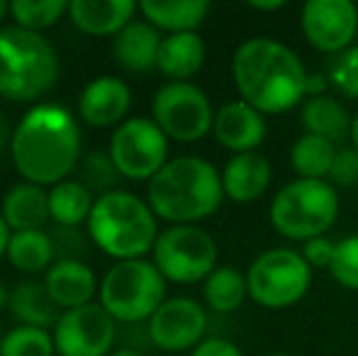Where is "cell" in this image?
<instances>
[{"mask_svg": "<svg viewBox=\"0 0 358 356\" xmlns=\"http://www.w3.org/2000/svg\"><path fill=\"white\" fill-rule=\"evenodd\" d=\"M329 178H331V185L336 183V185H344V188L358 185V149L344 147L336 152Z\"/></svg>", "mask_w": 358, "mask_h": 356, "instance_id": "cell-36", "label": "cell"}, {"mask_svg": "<svg viewBox=\"0 0 358 356\" xmlns=\"http://www.w3.org/2000/svg\"><path fill=\"white\" fill-rule=\"evenodd\" d=\"M151 262L171 283H200L217 269V244L198 225H171L159 232Z\"/></svg>", "mask_w": 358, "mask_h": 356, "instance_id": "cell-8", "label": "cell"}, {"mask_svg": "<svg viewBox=\"0 0 358 356\" xmlns=\"http://www.w3.org/2000/svg\"><path fill=\"white\" fill-rule=\"evenodd\" d=\"M271 164L264 154L246 152L234 154L222 171V188L224 198L234 203H254L271 185Z\"/></svg>", "mask_w": 358, "mask_h": 356, "instance_id": "cell-19", "label": "cell"}, {"mask_svg": "<svg viewBox=\"0 0 358 356\" xmlns=\"http://www.w3.org/2000/svg\"><path fill=\"white\" fill-rule=\"evenodd\" d=\"M10 157L27 183L42 188L62 183L80 164L78 120L62 105H34L15 124Z\"/></svg>", "mask_w": 358, "mask_h": 356, "instance_id": "cell-1", "label": "cell"}, {"mask_svg": "<svg viewBox=\"0 0 358 356\" xmlns=\"http://www.w3.org/2000/svg\"><path fill=\"white\" fill-rule=\"evenodd\" d=\"M5 259L20 273H47L52 264L57 262L52 234L44 229H32V232H13L8 244Z\"/></svg>", "mask_w": 358, "mask_h": 356, "instance_id": "cell-25", "label": "cell"}, {"mask_svg": "<svg viewBox=\"0 0 358 356\" xmlns=\"http://www.w3.org/2000/svg\"><path fill=\"white\" fill-rule=\"evenodd\" d=\"M302 32L315 49L341 54L358 32V8L351 0H310L302 8Z\"/></svg>", "mask_w": 358, "mask_h": 356, "instance_id": "cell-14", "label": "cell"}, {"mask_svg": "<svg viewBox=\"0 0 358 356\" xmlns=\"http://www.w3.org/2000/svg\"><path fill=\"white\" fill-rule=\"evenodd\" d=\"M336 159L334 142L317 134H302L290 149V164L300 178L310 180H327L331 173Z\"/></svg>", "mask_w": 358, "mask_h": 356, "instance_id": "cell-28", "label": "cell"}, {"mask_svg": "<svg viewBox=\"0 0 358 356\" xmlns=\"http://www.w3.org/2000/svg\"><path fill=\"white\" fill-rule=\"evenodd\" d=\"M190 356H244V352H241L234 342H229V339L210 337V339H205V342H200Z\"/></svg>", "mask_w": 358, "mask_h": 356, "instance_id": "cell-38", "label": "cell"}, {"mask_svg": "<svg viewBox=\"0 0 358 356\" xmlns=\"http://www.w3.org/2000/svg\"><path fill=\"white\" fill-rule=\"evenodd\" d=\"M110 356H144L139 349H129V347H122V349H115Z\"/></svg>", "mask_w": 358, "mask_h": 356, "instance_id": "cell-43", "label": "cell"}, {"mask_svg": "<svg viewBox=\"0 0 358 356\" xmlns=\"http://www.w3.org/2000/svg\"><path fill=\"white\" fill-rule=\"evenodd\" d=\"M334 252H336V244L327 237H315L310 242H305L302 247V257L310 266H317V269H329L331 266V259H334Z\"/></svg>", "mask_w": 358, "mask_h": 356, "instance_id": "cell-37", "label": "cell"}, {"mask_svg": "<svg viewBox=\"0 0 358 356\" xmlns=\"http://www.w3.org/2000/svg\"><path fill=\"white\" fill-rule=\"evenodd\" d=\"M139 13L156 29L180 34L195 32L205 22L210 13V3L208 0H144V3H139Z\"/></svg>", "mask_w": 358, "mask_h": 356, "instance_id": "cell-24", "label": "cell"}, {"mask_svg": "<svg viewBox=\"0 0 358 356\" xmlns=\"http://www.w3.org/2000/svg\"><path fill=\"white\" fill-rule=\"evenodd\" d=\"M231 76L241 100L264 115H280L307 98V78L300 57L268 37L246 39L231 59Z\"/></svg>", "mask_w": 358, "mask_h": 356, "instance_id": "cell-2", "label": "cell"}, {"mask_svg": "<svg viewBox=\"0 0 358 356\" xmlns=\"http://www.w3.org/2000/svg\"><path fill=\"white\" fill-rule=\"evenodd\" d=\"M205 42L198 32H180L164 37L156 69L171 81H188L205 64Z\"/></svg>", "mask_w": 358, "mask_h": 356, "instance_id": "cell-22", "label": "cell"}, {"mask_svg": "<svg viewBox=\"0 0 358 356\" xmlns=\"http://www.w3.org/2000/svg\"><path fill=\"white\" fill-rule=\"evenodd\" d=\"M5 222L13 232H32L44 229L49 222V190L34 183H17L5 193L0 205Z\"/></svg>", "mask_w": 358, "mask_h": 356, "instance_id": "cell-21", "label": "cell"}, {"mask_svg": "<svg viewBox=\"0 0 358 356\" xmlns=\"http://www.w3.org/2000/svg\"><path fill=\"white\" fill-rule=\"evenodd\" d=\"M59 57L44 34L0 27V98L29 103L57 86Z\"/></svg>", "mask_w": 358, "mask_h": 356, "instance_id": "cell-5", "label": "cell"}, {"mask_svg": "<svg viewBox=\"0 0 358 356\" xmlns=\"http://www.w3.org/2000/svg\"><path fill=\"white\" fill-rule=\"evenodd\" d=\"M49 234H52L57 259H80L90 239L88 232H80V227H54Z\"/></svg>", "mask_w": 358, "mask_h": 356, "instance_id": "cell-35", "label": "cell"}, {"mask_svg": "<svg viewBox=\"0 0 358 356\" xmlns=\"http://www.w3.org/2000/svg\"><path fill=\"white\" fill-rule=\"evenodd\" d=\"M351 142H354V149H358V113L354 122H351Z\"/></svg>", "mask_w": 358, "mask_h": 356, "instance_id": "cell-45", "label": "cell"}, {"mask_svg": "<svg viewBox=\"0 0 358 356\" xmlns=\"http://www.w3.org/2000/svg\"><path fill=\"white\" fill-rule=\"evenodd\" d=\"M10 237H13V229L8 227V222H5V218H3V213H0V259H5V252H8Z\"/></svg>", "mask_w": 358, "mask_h": 356, "instance_id": "cell-40", "label": "cell"}, {"mask_svg": "<svg viewBox=\"0 0 358 356\" xmlns=\"http://www.w3.org/2000/svg\"><path fill=\"white\" fill-rule=\"evenodd\" d=\"M129 108H132V88L115 76L93 78L78 95V118L95 129H117L127 120Z\"/></svg>", "mask_w": 358, "mask_h": 356, "instance_id": "cell-15", "label": "cell"}, {"mask_svg": "<svg viewBox=\"0 0 358 356\" xmlns=\"http://www.w3.org/2000/svg\"><path fill=\"white\" fill-rule=\"evenodd\" d=\"M146 329H149V342L154 347L164 352H185L205 342L208 313L198 300L176 295V298L164 300V305L146 322Z\"/></svg>", "mask_w": 358, "mask_h": 356, "instance_id": "cell-13", "label": "cell"}, {"mask_svg": "<svg viewBox=\"0 0 358 356\" xmlns=\"http://www.w3.org/2000/svg\"><path fill=\"white\" fill-rule=\"evenodd\" d=\"M312 283V266L295 249H268L246 271L249 298L264 308H290L300 303Z\"/></svg>", "mask_w": 358, "mask_h": 356, "instance_id": "cell-9", "label": "cell"}, {"mask_svg": "<svg viewBox=\"0 0 358 356\" xmlns=\"http://www.w3.org/2000/svg\"><path fill=\"white\" fill-rule=\"evenodd\" d=\"M203 293L215 313L227 315V313H234L236 308H241V303L249 295V285H246V276H241L239 269L217 266L208 276V280H205Z\"/></svg>", "mask_w": 358, "mask_h": 356, "instance_id": "cell-29", "label": "cell"}, {"mask_svg": "<svg viewBox=\"0 0 358 356\" xmlns=\"http://www.w3.org/2000/svg\"><path fill=\"white\" fill-rule=\"evenodd\" d=\"M329 78L341 95L358 98V47L336 54L334 64L329 69Z\"/></svg>", "mask_w": 358, "mask_h": 356, "instance_id": "cell-34", "label": "cell"}, {"mask_svg": "<svg viewBox=\"0 0 358 356\" xmlns=\"http://www.w3.org/2000/svg\"><path fill=\"white\" fill-rule=\"evenodd\" d=\"M54 334L49 329L15 325L0 339V356H54Z\"/></svg>", "mask_w": 358, "mask_h": 356, "instance_id": "cell-32", "label": "cell"}, {"mask_svg": "<svg viewBox=\"0 0 358 356\" xmlns=\"http://www.w3.org/2000/svg\"><path fill=\"white\" fill-rule=\"evenodd\" d=\"M283 0H268V3H264V0H251L249 3V8H254V10H264V13H268V10H280L283 8Z\"/></svg>", "mask_w": 358, "mask_h": 356, "instance_id": "cell-41", "label": "cell"}, {"mask_svg": "<svg viewBox=\"0 0 358 356\" xmlns=\"http://www.w3.org/2000/svg\"><path fill=\"white\" fill-rule=\"evenodd\" d=\"M351 122L354 118L334 98L317 95L302 103V127L307 129V134H317L329 142H341L351 137Z\"/></svg>", "mask_w": 358, "mask_h": 356, "instance_id": "cell-27", "label": "cell"}, {"mask_svg": "<svg viewBox=\"0 0 358 356\" xmlns=\"http://www.w3.org/2000/svg\"><path fill=\"white\" fill-rule=\"evenodd\" d=\"M329 273L344 288L358 290V234L336 242V252L331 259Z\"/></svg>", "mask_w": 358, "mask_h": 356, "instance_id": "cell-33", "label": "cell"}, {"mask_svg": "<svg viewBox=\"0 0 358 356\" xmlns=\"http://www.w3.org/2000/svg\"><path fill=\"white\" fill-rule=\"evenodd\" d=\"M139 10L132 0H73L69 3V20L90 37H115L134 20Z\"/></svg>", "mask_w": 358, "mask_h": 356, "instance_id": "cell-18", "label": "cell"}, {"mask_svg": "<svg viewBox=\"0 0 358 356\" xmlns=\"http://www.w3.org/2000/svg\"><path fill=\"white\" fill-rule=\"evenodd\" d=\"M44 288L62 313L95 303L100 283L83 259H57L44 273Z\"/></svg>", "mask_w": 358, "mask_h": 356, "instance_id": "cell-17", "label": "cell"}, {"mask_svg": "<svg viewBox=\"0 0 358 356\" xmlns=\"http://www.w3.org/2000/svg\"><path fill=\"white\" fill-rule=\"evenodd\" d=\"M69 15V0H15L10 3V17L15 24L29 32H39L49 29L59 22V20Z\"/></svg>", "mask_w": 358, "mask_h": 356, "instance_id": "cell-30", "label": "cell"}, {"mask_svg": "<svg viewBox=\"0 0 358 356\" xmlns=\"http://www.w3.org/2000/svg\"><path fill=\"white\" fill-rule=\"evenodd\" d=\"M52 334L59 356H110L117 322L100 303H90L62 313Z\"/></svg>", "mask_w": 358, "mask_h": 356, "instance_id": "cell-12", "label": "cell"}, {"mask_svg": "<svg viewBox=\"0 0 358 356\" xmlns=\"http://www.w3.org/2000/svg\"><path fill=\"white\" fill-rule=\"evenodd\" d=\"M224 200L222 173L208 159L176 157L146 185V203L156 218L173 225H195L217 213Z\"/></svg>", "mask_w": 358, "mask_h": 356, "instance_id": "cell-3", "label": "cell"}, {"mask_svg": "<svg viewBox=\"0 0 358 356\" xmlns=\"http://www.w3.org/2000/svg\"><path fill=\"white\" fill-rule=\"evenodd\" d=\"M13 144V129H10V122L5 118V113L0 110V154H5Z\"/></svg>", "mask_w": 358, "mask_h": 356, "instance_id": "cell-39", "label": "cell"}, {"mask_svg": "<svg viewBox=\"0 0 358 356\" xmlns=\"http://www.w3.org/2000/svg\"><path fill=\"white\" fill-rule=\"evenodd\" d=\"M271 356H292V354H271Z\"/></svg>", "mask_w": 358, "mask_h": 356, "instance_id": "cell-46", "label": "cell"}, {"mask_svg": "<svg viewBox=\"0 0 358 356\" xmlns=\"http://www.w3.org/2000/svg\"><path fill=\"white\" fill-rule=\"evenodd\" d=\"M90 242L115 262L144 259L159 239V225L149 203L129 190H113L95 198L85 222Z\"/></svg>", "mask_w": 358, "mask_h": 356, "instance_id": "cell-4", "label": "cell"}, {"mask_svg": "<svg viewBox=\"0 0 358 356\" xmlns=\"http://www.w3.org/2000/svg\"><path fill=\"white\" fill-rule=\"evenodd\" d=\"M166 283L169 280L161 276L154 262H115L100 280L98 303L108 310L115 322L142 325L149 322L151 315L164 305Z\"/></svg>", "mask_w": 358, "mask_h": 356, "instance_id": "cell-6", "label": "cell"}, {"mask_svg": "<svg viewBox=\"0 0 358 356\" xmlns=\"http://www.w3.org/2000/svg\"><path fill=\"white\" fill-rule=\"evenodd\" d=\"M151 120L176 142H198L213 129L215 110L208 93L190 81H169L154 93Z\"/></svg>", "mask_w": 358, "mask_h": 356, "instance_id": "cell-10", "label": "cell"}, {"mask_svg": "<svg viewBox=\"0 0 358 356\" xmlns=\"http://www.w3.org/2000/svg\"><path fill=\"white\" fill-rule=\"evenodd\" d=\"M78 169H80L78 180L95 195V198L113 193V190H120L117 183H120V178H122V173L117 171L113 157H110V152H105V149H93V152H88L80 159Z\"/></svg>", "mask_w": 358, "mask_h": 356, "instance_id": "cell-31", "label": "cell"}, {"mask_svg": "<svg viewBox=\"0 0 358 356\" xmlns=\"http://www.w3.org/2000/svg\"><path fill=\"white\" fill-rule=\"evenodd\" d=\"M93 205V193L76 178H66L49 188V218L57 227H80L88 222Z\"/></svg>", "mask_w": 358, "mask_h": 356, "instance_id": "cell-26", "label": "cell"}, {"mask_svg": "<svg viewBox=\"0 0 358 356\" xmlns=\"http://www.w3.org/2000/svg\"><path fill=\"white\" fill-rule=\"evenodd\" d=\"M278 234L295 242H310L334 227L339 218V195L329 180L297 178L283 185L268 210Z\"/></svg>", "mask_w": 358, "mask_h": 356, "instance_id": "cell-7", "label": "cell"}, {"mask_svg": "<svg viewBox=\"0 0 358 356\" xmlns=\"http://www.w3.org/2000/svg\"><path fill=\"white\" fill-rule=\"evenodd\" d=\"M10 17V3L8 0H0V27H3V22Z\"/></svg>", "mask_w": 358, "mask_h": 356, "instance_id": "cell-44", "label": "cell"}, {"mask_svg": "<svg viewBox=\"0 0 358 356\" xmlns=\"http://www.w3.org/2000/svg\"><path fill=\"white\" fill-rule=\"evenodd\" d=\"M8 303H10V290L5 288V283L0 280V310L8 308Z\"/></svg>", "mask_w": 358, "mask_h": 356, "instance_id": "cell-42", "label": "cell"}, {"mask_svg": "<svg viewBox=\"0 0 358 356\" xmlns=\"http://www.w3.org/2000/svg\"><path fill=\"white\" fill-rule=\"evenodd\" d=\"M161 32L146 20H132L120 34L113 37V54L117 64L129 73H146L156 69L161 49Z\"/></svg>", "mask_w": 358, "mask_h": 356, "instance_id": "cell-20", "label": "cell"}, {"mask_svg": "<svg viewBox=\"0 0 358 356\" xmlns=\"http://www.w3.org/2000/svg\"><path fill=\"white\" fill-rule=\"evenodd\" d=\"M213 134L224 149L234 154H246L256 152L264 144L268 124H266L264 113L251 108L246 100H234V103L222 105L215 113Z\"/></svg>", "mask_w": 358, "mask_h": 356, "instance_id": "cell-16", "label": "cell"}, {"mask_svg": "<svg viewBox=\"0 0 358 356\" xmlns=\"http://www.w3.org/2000/svg\"><path fill=\"white\" fill-rule=\"evenodd\" d=\"M8 310L17 325L24 327H39V329H54V325L62 318V310L49 298L44 280H22L10 290Z\"/></svg>", "mask_w": 358, "mask_h": 356, "instance_id": "cell-23", "label": "cell"}, {"mask_svg": "<svg viewBox=\"0 0 358 356\" xmlns=\"http://www.w3.org/2000/svg\"><path fill=\"white\" fill-rule=\"evenodd\" d=\"M108 152L122 178L151 180L169 164V137L151 118H127L115 129Z\"/></svg>", "mask_w": 358, "mask_h": 356, "instance_id": "cell-11", "label": "cell"}]
</instances>
